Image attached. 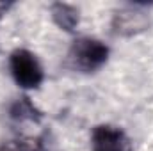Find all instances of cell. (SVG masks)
Wrapping results in <instances>:
<instances>
[{
  "mask_svg": "<svg viewBox=\"0 0 153 151\" xmlns=\"http://www.w3.org/2000/svg\"><path fill=\"white\" fill-rule=\"evenodd\" d=\"M0 151H43L41 142H25V141H11L0 146Z\"/></svg>",
  "mask_w": 153,
  "mask_h": 151,
  "instance_id": "obj_6",
  "label": "cell"
},
{
  "mask_svg": "<svg viewBox=\"0 0 153 151\" xmlns=\"http://www.w3.org/2000/svg\"><path fill=\"white\" fill-rule=\"evenodd\" d=\"M93 151H132V148L121 128L100 124L93 130Z\"/></svg>",
  "mask_w": 153,
  "mask_h": 151,
  "instance_id": "obj_3",
  "label": "cell"
},
{
  "mask_svg": "<svg viewBox=\"0 0 153 151\" xmlns=\"http://www.w3.org/2000/svg\"><path fill=\"white\" fill-rule=\"evenodd\" d=\"M109 59V48L105 43L94 38H78L71 44L70 61L75 70L91 73L100 70Z\"/></svg>",
  "mask_w": 153,
  "mask_h": 151,
  "instance_id": "obj_1",
  "label": "cell"
},
{
  "mask_svg": "<svg viewBox=\"0 0 153 151\" xmlns=\"http://www.w3.org/2000/svg\"><path fill=\"white\" fill-rule=\"evenodd\" d=\"M11 117L16 121H38L41 119V112L36 109V105L25 96L13 103L11 107Z\"/></svg>",
  "mask_w": 153,
  "mask_h": 151,
  "instance_id": "obj_5",
  "label": "cell"
},
{
  "mask_svg": "<svg viewBox=\"0 0 153 151\" xmlns=\"http://www.w3.org/2000/svg\"><path fill=\"white\" fill-rule=\"evenodd\" d=\"M9 70L14 82L23 89H36L43 82V68L38 57L23 48H18L9 57Z\"/></svg>",
  "mask_w": 153,
  "mask_h": 151,
  "instance_id": "obj_2",
  "label": "cell"
},
{
  "mask_svg": "<svg viewBox=\"0 0 153 151\" xmlns=\"http://www.w3.org/2000/svg\"><path fill=\"white\" fill-rule=\"evenodd\" d=\"M7 7H9V4H5V2H0V18L4 16V13L7 11Z\"/></svg>",
  "mask_w": 153,
  "mask_h": 151,
  "instance_id": "obj_7",
  "label": "cell"
},
{
  "mask_svg": "<svg viewBox=\"0 0 153 151\" xmlns=\"http://www.w3.org/2000/svg\"><path fill=\"white\" fill-rule=\"evenodd\" d=\"M52 18L61 29H64L68 32L75 30V27L78 25V11L70 4H62V2L53 4L52 5Z\"/></svg>",
  "mask_w": 153,
  "mask_h": 151,
  "instance_id": "obj_4",
  "label": "cell"
}]
</instances>
